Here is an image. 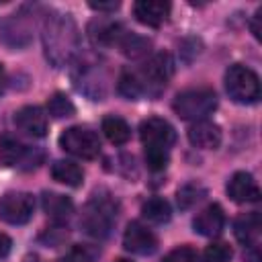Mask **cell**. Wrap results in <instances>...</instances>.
I'll list each match as a JSON object with an SVG mask.
<instances>
[{
	"instance_id": "6da1fadb",
	"label": "cell",
	"mask_w": 262,
	"mask_h": 262,
	"mask_svg": "<svg viewBox=\"0 0 262 262\" xmlns=\"http://www.w3.org/2000/svg\"><path fill=\"white\" fill-rule=\"evenodd\" d=\"M43 47L45 57L53 68L66 66L80 47V35L70 14H51L43 23Z\"/></svg>"
},
{
	"instance_id": "7a4b0ae2",
	"label": "cell",
	"mask_w": 262,
	"mask_h": 262,
	"mask_svg": "<svg viewBox=\"0 0 262 262\" xmlns=\"http://www.w3.org/2000/svg\"><path fill=\"white\" fill-rule=\"evenodd\" d=\"M174 113L184 121H203L217 108V94L211 88H188L176 94L172 102Z\"/></svg>"
},
{
	"instance_id": "3957f363",
	"label": "cell",
	"mask_w": 262,
	"mask_h": 262,
	"mask_svg": "<svg viewBox=\"0 0 262 262\" xmlns=\"http://www.w3.org/2000/svg\"><path fill=\"white\" fill-rule=\"evenodd\" d=\"M225 90L231 100L239 104H252L260 98V78L254 70L233 63L225 72Z\"/></svg>"
},
{
	"instance_id": "277c9868",
	"label": "cell",
	"mask_w": 262,
	"mask_h": 262,
	"mask_svg": "<svg viewBox=\"0 0 262 262\" xmlns=\"http://www.w3.org/2000/svg\"><path fill=\"white\" fill-rule=\"evenodd\" d=\"M117 221V203L108 196H94L80 219V225L86 233L94 235V237H104L108 235L113 223Z\"/></svg>"
},
{
	"instance_id": "5b68a950",
	"label": "cell",
	"mask_w": 262,
	"mask_h": 262,
	"mask_svg": "<svg viewBox=\"0 0 262 262\" xmlns=\"http://www.w3.org/2000/svg\"><path fill=\"white\" fill-rule=\"evenodd\" d=\"M59 145L68 154L82 158V160H92L100 154V139L98 135L88 129V127H70L59 135Z\"/></svg>"
},
{
	"instance_id": "8992f818",
	"label": "cell",
	"mask_w": 262,
	"mask_h": 262,
	"mask_svg": "<svg viewBox=\"0 0 262 262\" xmlns=\"http://www.w3.org/2000/svg\"><path fill=\"white\" fill-rule=\"evenodd\" d=\"M0 160L4 166H18L23 170H31L39 166V162L43 160V151L27 147L16 137L6 133L0 137Z\"/></svg>"
},
{
	"instance_id": "52a82bcc",
	"label": "cell",
	"mask_w": 262,
	"mask_h": 262,
	"mask_svg": "<svg viewBox=\"0 0 262 262\" xmlns=\"http://www.w3.org/2000/svg\"><path fill=\"white\" fill-rule=\"evenodd\" d=\"M35 199L29 192L12 190L0 196V219L10 225H23L33 217Z\"/></svg>"
},
{
	"instance_id": "ba28073f",
	"label": "cell",
	"mask_w": 262,
	"mask_h": 262,
	"mask_svg": "<svg viewBox=\"0 0 262 262\" xmlns=\"http://www.w3.org/2000/svg\"><path fill=\"white\" fill-rule=\"evenodd\" d=\"M33 14H29L27 10H18L14 14H10L2 25H0V39L8 45V47H25L31 43L33 39V23L31 20Z\"/></svg>"
},
{
	"instance_id": "9c48e42d",
	"label": "cell",
	"mask_w": 262,
	"mask_h": 262,
	"mask_svg": "<svg viewBox=\"0 0 262 262\" xmlns=\"http://www.w3.org/2000/svg\"><path fill=\"white\" fill-rule=\"evenodd\" d=\"M174 74V61L168 53H156L147 59L145 68L139 72V76L143 78V82L147 84V90H149V96H158L166 82L172 78Z\"/></svg>"
},
{
	"instance_id": "30bf717a",
	"label": "cell",
	"mask_w": 262,
	"mask_h": 262,
	"mask_svg": "<svg viewBox=\"0 0 262 262\" xmlns=\"http://www.w3.org/2000/svg\"><path fill=\"white\" fill-rule=\"evenodd\" d=\"M139 137L143 141L145 147H162V149H170L176 141V131L174 127L160 117H149L145 121H141L139 125Z\"/></svg>"
},
{
	"instance_id": "8fae6325",
	"label": "cell",
	"mask_w": 262,
	"mask_h": 262,
	"mask_svg": "<svg viewBox=\"0 0 262 262\" xmlns=\"http://www.w3.org/2000/svg\"><path fill=\"white\" fill-rule=\"evenodd\" d=\"M123 246L127 252L131 254H139V256H147L154 254L158 248V237L154 235L151 229H147L143 223L139 221H131L123 233Z\"/></svg>"
},
{
	"instance_id": "7c38bea8",
	"label": "cell",
	"mask_w": 262,
	"mask_h": 262,
	"mask_svg": "<svg viewBox=\"0 0 262 262\" xmlns=\"http://www.w3.org/2000/svg\"><path fill=\"white\" fill-rule=\"evenodd\" d=\"M227 194L235 203H256L260 199V188L252 174L235 172L227 180Z\"/></svg>"
},
{
	"instance_id": "4fadbf2b",
	"label": "cell",
	"mask_w": 262,
	"mask_h": 262,
	"mask_svg": "<svg viewBox=\"0 0 262 262\" xmlns=\"http://www.w3.org/2000/svg\"><path fill=\"white\" fill-rule=\"evenodd\" d=\"M233 233L237 237V242H242L246 248H258L260 242V233H262V221L260 215L256 211L252 213H244L233 221Z\"/></svg>"
},
{
	"instance_id": "5bb4252c",
	"label": "cell",
	"mask_w": 262,
	"mask_h": 262,
	"mask_svg": "<svg viewBox=\"0 0 262 262\" xmlns=\"http://www.w3.org/2000/svg\"><path fill=\"white\" fill-rule=\"evenodd\" d=\"M14 123L20 131L33 135V137H43L47 133V115L39 106H23L14 113Z\"/></svg>"
},
{
	"instance_id": "9a60e30c",
	"label": "cell",
	"mask_w": 262,
	"mask_h": 262,
	"mask_svg": "<svg viewBox=\"0 0 262 262\" xmlns=\"http://www.w3.org/2000/svg\"><path fill=\"white\" fill-rule=\"evenodd\" d=\"M188 139L194 147L201 149H215L221 143V129L219 125L211 123V121H194L188 127Z\"/></svg>"
},
{
	"instance_id": "2e32d148",
	"label": "cell",
	"mask_w": 262,
	"mask_h": 262,
	"mask_svg": "<svg viewBox=\"0 0 262 262\" xmlns=\"http://www.w3.org/2000/svg\"><path fill=\"white\" fill-rule=\"evenodd\" d=\"M225 225V215H223V209L213 203L209 207H205L192 221V227L196 233L205 235V237H213V235H219L221 229Z\"/></svg>"
},
{
	"instance_id": "e0dca14e",
	"label": "cell",
	"mask_w": 262,
	"mask_h": 262,
	"mask_svg": "<svg viewBox=\"0 0 262 262\" xmlns=\"http://www.w3.org/2000/svg\"><path fill=\"white\" fill-rule=\"evenodd\" d=\"M133 14L141 25L160 27L170 14V4L160 0H141L133 4Z\"/></svg>"
},
{
	"instance_id": "ac0fdd59",
	"label": "cell",
	"mask_w": 262,
	"mask_h": 262,
	"mask_svg": "<svg viewBox=\"0 0 262 262\" xmlns=\"http://www.w3.org/2000/svg\"><path fill=\"white\" fill-rule=\"evenodd\" d=\"M43 209L53 221H66L74 213V203L57 192H43Z\"/></svg>"
},
{
	"instance_id": "d6986e66",
	"label": "cell",
	"mask_w": 262,
	"mask_h": 262,
	"mask_svg": "<svg viewBox=\"0 0 262 262\" xmlns=\"http://www.w3.org/2000/svg\"><path fill=\"white\" fill-rule=\"evenodd\" d=\"M90 37L94 43H100V45H117L121 35L125 33V29L119 25V23H113V20H96L90 25Z\"/></svg>"
},
{
	"instance_id": "ffe728a7",
	"label": "cell",
	"mask_w": 262,
	"mask_h": 262,
	"mask_svg": "<svg viewBox=\"0 0 262 262\" xmlns=\"http://www.w3.org/2000/svg\"><path fill=\"white\" fill-rule=\"evenodd\" d=\"M117 90H119V94H123L129 100H137L141 96H149L147 86H145L143 78L139 76V72H123L119 76Z\"/></svg>"
},
{
	"instance_id": "44dd1931",
	"label": "cell",
	"mask_w": 262,
	"mask_h": 262,
	"mask_svg": "<svg viewBox=\"0 0 262 262\" xmlns=\"http://www.w3.org/2000/svg\"><path fill=\"white\" fill-rule=\"evenodd\" d=\"M51 176L53 180L66 184V186H80L84 180V172L78 164L70 162V160H57L51 166Z\"/></svg>"
},
{
	"instance_id": "7402d4cb",
	"label": "cell",
	"mask_w": 262,
	"mask_h": 262,
	"mask_svg": "<svg viewBox=\"0 0 262 262\" xmlns=\"http://www.w3.org/2000/svg\"><path fill=\"white\" fill-rule=\"evenodd\" d=\"M102 133H104L106 139H108L111 143H115V145H123V143H127L129 137H131V129H129L127 121L121 119V117H115V115L102 119Z\"/></svg>"
},
{
	"instance_id": "603a6c76",
	"label": "cell",
	"mask_w": 262,
	"mask_h": 262,
	"mask_svg": "<svg viewBox=\"0 0 262 262\" xmlns=\"http://www.w3.org/2000/svg\"><path fill=\"white\" fill-rule=\"evenodd\" d=\"M141 213L147 221L151 223H166L170 221L172 217V209H170V203L162 196H154V199H147L141 207Z\"/></svg>"
},
{
	"instance_id": "cb8c5ba5",
	"label": "cell",
	"mask_w": 262,
	"mask_h": 262,
	"mask_svg": "<svg viewBox=\"0 0 262 262\" xmlns=\"http://www.w3.org/2000/svg\"><path fill=\"white\" fill-rule=\"evenodd\" d=\"M117 45H119V49L127 57H143V55L149 53V47H151V43L147 39H143V37H139L135 33H129V31H125L121 35V39H119Z\"/></svg>"
},
{
	"instance_id": "d4e9b609",
	"label": "cell",
	"mask_w": 262,
	"mask_h": 262,
	"mask_svg": "<svg viewBox=\"0 0 262 262\" xmlns=\"http://www.w3.org/2000/svg\"><path fill=\"white\" fill-rule=\"evenodd\" d=\"M203 196H207V188L199 182H188L184 186L178 188V194H176V201H178V207L180 209H190L192 205H196L199 201H203Z\"/></svg>"
},
{
	"instance_id": "484cf974",
	"label": "cell",
	"mask_w": 262,
	"mask_h": 262,
	"mask_svg": "<svg viewBox=\"0 0 262 262\" xmlns=\"http://www.w3.org/2000/svg\"><path fill=\"white\" fill-rule=\"evenodd\" d=\"M47 111L53 119H68L76 113L74 102L63 94V92H55L49 100H47Z\"/></svg>"
},
{
	"instance_id": "4316f807",
	"label": "cell",
	"mask_w": 262,
	"mask_h": 262,
	"mask_svg": "<svg viewBox=\"0 0 262 262\" xmlns=\"http://www.w3.org/2000/svg\"><path fill=\"white\" fill-rule=\"evenodd\" d=\"M96 256H98L96 248L86 246V244H76L66 252V256L59 262H92Z\"/></svg>"
},
{
	"instance_id": "83f0119b",
	"label": "cell",
	"mask_w": 262,
	"mask_h": 262,
	"mask_svg": "<svg viewBox=\"0 0 262 262\" xmlns=\"http://www.w3.org/2000/svg\"><path fill=\"white\" fill-rule=\"evenodd\" d=\"M145 162L147 168L154 172H160L168 166L170 162V149H162V147H145Z\"/></svg>"
},
{
	"instance_id": "f1b7e54d",
	"label": "cell",
	"mask_w": 262,
	"mask_h": 262,
	"mask_svg": "<svg viewBox=\"0 0 262 262\" xmlns=\"http://www.w3.org/2000/svg\"><path fill=\"white\" fill-rule=\"evenodd\" d=\"M231 248L223 242H215L211 246H207L205 254H203V262H231Z\"/></svg>"
},
{
	"instance_id": "f546056e",
	"label": "cell",
	"mask_w": 262,
	"mask_h": 262,
	"mask_svg": "<svg viewBox=\"0 0 262 262\" xmlns=\"http://www.w3.org/2000/svg\"><path fill=\"white\" fill-rule=\"evenodd\" d=\"M162 262H199V254L190 246H180L168 252Z\"/></svg>"
},
{
	"instance_id": "4dcf8cb0",
	"label": "cell",
	"mask_w": 262,
	"mask_h": 262,
	"mask_svg": "<svg viewBox=\"0 0 262 262\" xmlns=\"http://www.w3.org/2000/svg\"><path fill=\"white\" fill-rule=\"evenodd\" d=\"M88 6H90L92 10H98V12H115L121 4L113 0V2H90Z\"/></svg>"
},
{
	"instance_id": "1f68e13d",
	"label": "cell",
	"mask_w": 262,
	"mask_h": 262,
	"mask_svg": "<svg viewBox=\"0 0 262 262\" xmlns=\"http://www.w3.org/2000/svg\"><path fill=\"white\" fill-rule=\"evenodd\" d=\"M252 33H254V37L256 39H260L262 37V8H258L256 10V14H254V18H252Z\"/></svg>"
},
{
	"instance_id": "d6a6232c",
	"label": "cell",
	"mask_w": 262,
	"mask_h": 262,
	"mask_svg": "<svg viewBox=\"0 0 262 262\" xmlns=\"http://www.w3.org/2000/svg\"><path fill=\"white\" fill-rule=\"evenodd\" d=\"M10 248H12V239H10L6 233H2V231H0V260L8 256Z\"/></svg>"
},
{
	"instance_id": "836d02e7",
	"label": "cell",
	"mask_w": 262,
	"mask_h": 262,
	"mask_svg": "<svg viewBox=\"0 0 262 262\" xmlns=\"http://www.w3.org/2000/svg\"><path fill=\"white\" fill-rule=\"evenodd\" d=\"M2 78H4V68H2V63H0V82H2Z\"/></svg>"
},
{
	"instance_id": "e575fe53",
	"label": "cell",
	"mask_w": 262,
	"mask_h": 262,
	"mask_svg": "<svg viewBox=\"0 0 262 262\" xmlns=\"http://www.w3.org/2000/svg\"><path fill=\"white\" fill-rule=\"evenodd\" d=\"M117 262H129V260H117Z\"/></svg>"
}]
</instances>
